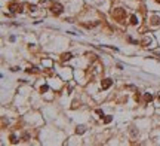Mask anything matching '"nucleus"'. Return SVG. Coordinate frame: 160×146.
<instances>
[{
  "label": "nucleus",
  "mask_w": 160,
  "mask_h": 146,
  "mask_svg": "<svg viewBox=\"0 0 160 146\" xmlns=\"http://www.w3.org/2000/svg\"><path fill=\"white\" fill-rule=\"evenodd\" d=\"M156 2H159V3H160V0H156Z\"/></svg>",
  "instance_id": "obj_14"
},
{
  "label": "nucleus",
  "mask_w": 160,
  "mask_h": 146,
  "mask_svg": "<svg viewBox=\"0 0 160 146\" xmlns=\"http://www.w3.org/2000/svg\"><path fill=\"white\" fill-rule=\"evenodd\" d=\"M71 57H73V55H71L70 52H67V54H64V55H62V60H70Z\"/></svg>",
  "instance_id": "obj_8"
},
{
  "label": "nucleus",
  "mask_w": 160,
  "mask_h": 146,
  "mask_svg": "<svg viewBox=\"0 0 160 146\" xmlns=\"http://www.w3.org/2000/svg\"><path fill=\"white\" fill-rule=\"evenodd\" d=\"M113 18L116 19V21H119V23H123L124 17H126V12H124V9H122V8H117V9H114L113 11Z\"/></svg>",
  "instance_id": "obj_1"
},
{
  "label": "nucleus",
  "mask_w": 160,
  "mask_h": 146,
  "mask_svg": "<svg viewBox=\"0 0 160 146\" xmlns=\"http://www.w3.org/2000/svg\"><path fill=\"white\" fill-rule=\"evenodd\" d=\"M96 113H98V115H99L101 118H104V112H102L101 109H96Z\"/></svg>",
  "instance_id": "obj_10"
},
{
  "label": "nucleus",
  "mask_w": 160,
  "mask_h": 146,
  "mask_svg": "<svg viewBox=\"0 0 160 146\" xmlns=\"http://www.w3.org/2000/svg\"><path fill=\"white\" fill-rule=\"evenodd\" d=\"M130 24H133V25L138 24V18H136V15H132V17H130Z\"/></svg>",
  "instance_id": "obj_7"
},
{
  "label": "nucleus",
  "mask_w": 160,
  "mask_h": 146,
  "mask_svg": "<svg viewBox=\"0 0 160 146\" xmlns=\"http://www.w3.org/2000/svg\"><path fill=\"white\" fill-rule=\"evenodd\" d=\"M62 5L61 3H58V2H55V3H52V6H50V11H52V13H55V15H59V13H62Z\"/></svg>",
  "instance_id": "obj_3"
},
{
  "label": "nucleus",
  "mask_w": 160,
  "mask_h": 146,
  "mask_svg": "<svg viewBox=\"0 0 160 146\" xmlns=\"http://www.w3.org/2000/svg\"><path fill=\"white\" fill-rule=\"evenodd\" d=\"M85 131H86V128H85V125H79V127L76 128V133H77V134H83Z\"/></svg>",
  "instance_id": "obj_5"
},
{
  "label": "nucleus",
  "mask_w": 160,
  "mask_h": 146,
  "mask_svg": "<svg viewBox=\"0 0 160 146\" xmlns=\"http://www.w3.org/2000/svg\"><path fill=\"white\" fill-rule=\"evenodd\" d=\"M144 100H145V103H148V101H151V100H153V96H151V94H145V96H144Z\"/></svg>",
  "instance_id": "obj_6"
},
{
  "label": "nucleus",
  "mask_w": 160,
  "mask_h": 146,
  "mask_svg": "<svg viewBox=\"0 0 160 146\" xmlns=\"http://www.w3.org/2000/svg\"><path fill=\"white\" fill-rule=\"evenodd\" d=\"M153 24H154V25L159 24V18H157V17H154V18H153Z\"/></svg>",
  "instance_id": "obj_12"
},
{
  "label": "nucleus",
  "mask_w": 160,
  "mask_h": 146,
  "mask_svg": "<svg viewBox=\"0 0 160 146\" xmlns=\"http://www.w3.org/2000/svg\"><path fill=\"white\" fill-rule=\"evenodd\" d=\"M11 142H12V143H16V137H15L13 134H12V136H11Z\"/></svg>",
  "instance_id": "obj_13"
},
{
  "label": "nucleus",
  "mask_w": 160,
  "mask_h": 146,
  "mask_svg": "<svg viewBox=\"0 0 160 146\" xmlns=\"http://www.w3.org/2000/svg\"><path fill=\"white\" fill-rule=\"evenodd\" d=\"M9 9H11V12L13 13H18V12H22V5H19V3H16V2H12V3H9Z\"/></svg>",
  "instance_id": "obj_2"
},
{
  "label": "nucleus",
  "mask_w": 160,
  "mask_h": 146,
  "mask_svg": "<svg viewBox=\"0 0 160 146\" xmlns=\"http://www.w3.org/2000/svg\"><path fill=\"white\" fill-rule=\"evenodd\" d=\"M111 85H113V79H110V78H105V79L101 81V88L102 90H108Z\"/></svg>",
  "instance_id": "obj_4"
},
{
  "label": "nucleus",
  "mask_w": 160,
  "mask_h": 146,
  "mask_svg": "<svg viewBox=\"0 0 160 146\" xmlns=\"http://www.w3.org/2000/svg\"><path fill=\"white\" fill-rule=\"evenodd\" d=\"M47 90H49V86H47V85H43V86H41V88H40V91H41V92L47 91Z\"/></svg>",
  "instance_id": "obj_11"
},
{
  "label": "nucleus",
  "mask_w": 160,
  "mask_h": 146,
  "mask_svg": "<svg viewBox=\"0 0 160 146\" xmlns=\"http://www.w3.org/2000/svg\"><path fill=\"white\" fill-rule=\"evenodd\" d=\"M111 121H113L111 116H105V118H104V122H105V124H108V122H111Z\"/></svg>",
  "instance_id": "obj_9"
}]
</instances>
